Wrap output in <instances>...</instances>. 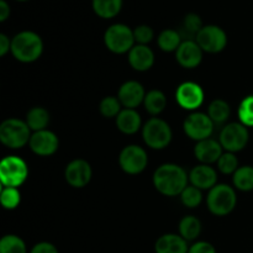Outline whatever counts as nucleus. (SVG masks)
Instances as JSON below:
<instances>
[{
	"label": "nucleus",
	"instance_id": "nucleus-1",
	"mask_svg": "<svg viewBox=\"0 0 253 253\" xmlns=\"http://www.w3.org/2000/svg\"><path fill=\"white\" fill-rule=\"evenodd\" d=\"M188 178L183 167L174 163H165L156 169L153 185L166 197H177L188 187Z\"/></svg>",
	"mask_w": 253,
	"mask_h": 253
},
{
	"label": "nucleus",
	"instance_id": "nucleus-2",
	"mask_svg": "<svg viewBox=\"0 0 253 253\" xmlns=\"http://www.w3.org/2000/svg\"><path fill=\"white\" fill-rule=\"evenodd\" d=\"M43 52V42L37 34L32 31H22L15 35L11 40V53L22 63L37 61Z\"/></svg>",
	"mask_w": 253,
	"mask_h": 253
},
{
	"label": "nucleus",
	"instance_id": "nucleus-3",
	"mask_svg": "<svg viewBox=\"0 0 253 253\" xmlns=\"http://www.w3.org/2000/svg\"><path fill=\"white\" fill-rule=\"evenodd\" d=\"M31 130L26 121L19 119H7L0 125V141L6 147L17 150L30 142Z\"/></svg>",
	"mask_w": 253,
	"mask_h": 253
},
{
	"label": "nucleus",
	"instance_id": "nucleus-4",
	"mask_svg": "<svg viewBox=\"0 0 253 253\" xmlns=\"http://www.w3.org/2000/svg\"><path fill=\"white\" fill-rule=\"evenodd\" d=\"M208 208L216 216H225L234 211L237 204L236 192L227 184H216L208 195Z\"/></svg>",
	"mask_w": 253,
	"mask_h": 253
},
{
	"label": "nucleus",
	"instance_id": "nucleus-5",
	"mask_svg": "<svg viewBox=\"0 0 253 253\" xmlns=\"http://www.w3.org/2000/svg\"><path fill=\"white\" fill-rule=\"evenodd\" d=\"M29 175L26 162L17 156H6L0 163V180L4 187L19 188Z\"/></svg>",
	"mask_w": 253,
	"mask_h": 253
},
{
	"label": "nucleus",
	"instance_id": "nucleus-6",
	"mask_svg": "<svg viewBox=\"0 0 253 253\" xmlns=\"http://www.w3.org/2000/svg\"><path fill=\"white\" fill-rule=\"evenodd\" d=\"M142 137L146 145L152 150H163L172 141V130L165 120L152 118L143 126Z\"/></svg>",
	"mask_w": 253,
	"mask_h": 253
},
{
	"label": "nucleus",
	"instance_id": "nucleus-7",
	"mask_svg": "<svg viewBox=\"0 0 253 253\" xmlns=\"http://www.w3.org/2000/svg\"><path fill=\"white\" fill-rule=\"evenodd\" d=\"M104 42L109 51L123 54L130 52L135 46L133 31L124 24L111 25L104 35Z\"/></svg>",
	"mask_w": 253,
	"mask_h": 253
},
{
	"label": "nucleus",
	"instance_id": "nucleus-8",
	"mask_svg": "<svg viewBox=\"0 0 253 253\" xmlns=\"http://www.w3.org/2000/svg\"><path fill=\"white\" fill-rule=\"evenodd\" d=\"M250 133L246 126L241 123L227 124L220 132L219 142L226 152H239L249 143Z\"/></svg>",
	"mask_w": 253,
	"mask_h": 253
},
{
	"label": "nucleus",
	"instance_id": "nucleus-9",
	"mask_svg": "<svg viewBox=\"0 0 253 253\" xmlns=\"http://www.w3.org/2000/svg\"><path fill=\"white\" fill-rule=\"evenodd\" d=\"M148 157L146 151L137 145H128L119 156V165L127 174H138L147 167Z\"/></svg>",
	"mask_w": 253,
	"mask_h": 253
},
{
	"label": "nucleus",
	"instance_id": "nucleus-10",
	"mask_svg": "<svg viewBox=\"0 0 253 253\" xmlns=\"http://www.w3.org/2000/svg\"><path fill=\"white\" fill-rule=\"evenodd\" d=\"M214 125L215 124L207 114L193 113L184 120L183 128L188 137L199 142V141L210 138L214 131Z\"/></svg>",
	"mask_w": 253,
	"mask_h": 253
},
{
	"label": "nucleus",
	"instance_id": "nucleus-11",
	"mask_svg": "<svg viewBox=\"0 0 253 253\" xmlns=\"http://www.w3.org/2000/svg\"><path fill=\"white\" fill-rule=\"evenodd\" d=\"M197 43L208 53H219L226 47L227 36L224 30L215 25L204 26L197 36Z\"/></svg>",
	"mask_w": 253,
	"mask_h": 253
},
{
	"label": "nucleus",
	"instance_id": "nucleus-12",
	"mask_svg": "<svg viewBox=\"0 0 253 253\" xmlns=\"http://www.w3.org/2000/svg\"><path fill=\"white\" fill-rule=\"evenodd\" d=\"M175 100L185 110H195L204 103V90L194 82H184L175 91Z\"/></svg>",
	"mask_w": 253,
	"mask_h": 253
},
{
	"label": "nucleus",
	"instance_id": "nucleus-13",
	"mask_svg": "<svg viewBox=\"0 0 253 253\" xmlns=\"http://www.w3.org/2000/svg\"><path fill=\"white\" fill-rule=\"evenodd\" d=\"M29 145L32 152L36 153L37 156L47 157L57 152L59 147V141L54 132L49 130H42L32 133Z\"/></svg>",
	"mask_w": 253,
	"mask_h": 253
},
{
	"label": "nucleus",
	"instance_id": "nucleus-14",
	"mask_svg": "<svg viewBox=\"0 0 253 253\" xmlns=\"http://www.w3.org/2000/svg\"><path fill=\"white\" fill-rule=\"evenodd\" d=\"M91 167L86 161L74 160L68 163L64 170L67 183L73 188H84L91 179Z\"/></svg>",
	"mask_w": 253,
	"mask_h": 253
},
{
	"label": "nucleus",
	"instance_id": "nucleus-15",
	"mask_svg": "<svg viewBox=\"0 0 253 253\" xmlns=\"http://www.w3.org/2000/svg\"><path fill=\"white\" fill-rule=\"evenodd\" d=\"M145 88L136 81L125 82L119 89L118 98L125 109H135L145 100Z\"/></svg>",
	"mask_w": 253,
	"mask_h": 253
},
{
	"label": "nucleus",
	"instance_id": "nucleus-16",
	"mask_svg": "<svg viewBox=\"0 0 253 253\" xmlns=\"http://www.w3.org/2000/svg\"><path fill=\"white\" fill-rule=\"evenodd\" d=\"M203 49L197 41H183L175 51V58L182 67L188 69L195 68L203 61Z\"/></svg>",
	"mask_w": 253,
	"mask_h": 253
},
{
	"label": "nucleus",
	"instance_id": "nucleus-17",
	"mask_svg": "<svg viewBox=\"0 0 253 253\" xmlns=\"http://www.w3.org/2000/svg\"><path fill=\"white\" fill-rule=\"evenodd\" d=\"M222 146L214 138H207L197 142L194 147V155L202 165H211L217 162L222 156Z\"/></svg>",
	"mask_w": 253,
	"mask_h": 253
},
{
	"label": "nucleus",
	"instance_id": "nucleus-18",
	"mask_svg": "<svg viewBox=\"0 0 253 253\" xmlns=\"http://www.w3.org/2000/svg\"><path fill=\"white\" fill-rule=\"evenodd\" d=\"M128 63L135 71L146 72L155 63V53L146 44H135L128 52Z\"/></svg>",
	"mask_w": 253,
	"mask_h": 253
},
{
	"label": "nucleus",
	"instance_id": "nucleus-19",
	"mask_svg": "<svg viewBox=\"0 0 253 253\" xmlns=\"http://www.w3.org/2000/svg\"><path fill=\"white\" fill-rule=\"evenodd\" d=\"M189 180L192 185L199 188L200 190L211 189L217 182L216 170L209 165H199L190 170Z\"/></svg>",
	"mask_w": 253,
	"mask_h": 253
},
{
	"label": "nucleus",
	"instance_id": "nucleus-20",
	"mask_svg": "<svg viewBox=\"0 0 253 253\" xmlns=\"http://www.w3.org/2000/svg\"><path fill=\"white\" fill-rule=\"evenodd\" d=\"M188 241L180 235L166 234L156 241V253H188Z\"/></svg>",
	"mask_w": 253,
	"mask_h": 253
},
{
	"label": "nucleus",
	"instance_id": "nucleus-21",
	"mask_svg": "<svg viewBox=\"0 0 253 253\" xmlns=\"http://www.w3.org/2000/svg\"><path fill=\"white\" fill-rule=\"evenodd\" d=\"M116 126L126 135H133L141 128V116L135 109H123L116 116Z\"/></svg>",
	"mask_w": 253,
	"mask_h": 253
},
{
	"label": "nucleus",
	"instance_id": "nucleus-22",
	"mask_svg": "<svg viewBox=\"0 0 253 253\" xmlns=\"http://www.w3.org/2000/svg\"><path fill=\"white\" fill-rule=\"evenodd\" d=\"M203 22L199 15L197 14H188L183 20L180 29L178 32L182 36L183 41H195L198 34L203 29Z\"/></svg>",
	"mask_w": 253,
	"mask_h": 253
},
{
	"label": "nucleus",
	"instance_id": "nucleus-23",
	"mask_svg": "<svg viewBox=\"0 0 253 253\" xmlns=\"http://www.w3.org/2000/svg\"><path fill=\"white\" fill-rule=\"evenodd\" d=\"M49 123V114L48 111L41 106H35L27 113L26 124L30 130L37 132V131L46 130L47 125Z\"/></svg>",
	"mask_w": 253,
	"mask_h": 253
},
{
	"label": "nucleus",
	"instance_id": "nucleus-24",
	"mask_svg": "<svg viewBox=\"0 0 253 253\" xmlns=\"http://www.w3.org/2000/svg\"><path fill=\"white\" fill-rule=\"evenodd\" d=\"M143 104H145V108L148 114L153 116L160 115L167 106V98H166L163 91L153 89V90L146 93Z\"/></svg>",
	"mask_w": 253,
	"mask_h": 253
},
{
	"label": "nucleus",
	"instance_id": "nucleus-25",
	"mask_svg": "<svg viewBox=\"0 0 253 253\" xmlns=\"http://www.w3.org/2000/svg\"><path fill=\"white\" fill-rule=\"evenodd\" d=\"M202 232V222L198 217L188 215L179 222V235L185 241H194Z\"/></svg>",
	"mask_w": 253,
	"mask_h": 253
},
{
	"label": "nucleus",
	"instance_id": "nucleus-26",
	"mask_svg": "<svg viewBox=\"0 0 253 253\" xmlns=\"http://www.w3.org/2000/svg\"><path fill=\"white\" fill-rule=\"evenodd\" d=\"M123 0H93L94 12L103 19H111L120 12Z\"/></svg>",
	"mask_w": 253,
	"mask_h": 253
},
{
	"label": "nucleus",
	"instance_id": "nucleus-27",
	"mask_svg": "<svg viewBox=\"0 0 253 253\" xmlns=\"http://www.w3.org/2000/svg\"><path fill=\"white\" fill-rule=\"evenodd\" d=\"M158 46L162 51L165 52H174L179 48V46L182 44L183 39L180 36V34L175 30L167 29L165 31H162L158 36Z\"/></svg>",
	"mask_w": 253,
	"mask_h": 253
},
{
	"label": "nucleus",
	"instance_id": "nucleus-28",
	"mask_svg": "<svg viewBox=\"0 0 253 253\" xmlns=\"http://www.w3.org/2000/svg\"><path fill=\"white\" fill-rule=\"evenodd\" d=\"M230 105L222 99H215L208 108V115L214 124H224L230 118Z\"/></svg>",
	"mask_w": 253,
	"mask_h": 253
},
{
	"label": "nucleus",
	"instance_id": "nucleus-29",
	"mask_svg": "<svg viewBox=\"0 0 253 253\" xmlns=\"http://www.w3.org/2000/svg\"><path fill=\"white\" fill-rule=\"evenodd\" d=\"M234 185L242 192L253 190V167L252 166H244L239 167V169L234 173Z\"/></svg>",
	"mask_w": 253,
	"mask_h": 253
},
{
	"label": "nucleus",
	"instance_id": "nucleus-30",
	"mask_svg": "<svg viewBox=\"0 0 253 253\" xmlns=\"http://www.w3.org/2000/svg\"><path fill=\"white\" fill-rule=\"evenodd\" d=\"M24 240L16 235H5L0 240V253H26Z\"/></svg>",
	"mask_w": 253,
	"mask_h": 253
},
{
	"label": "nucleus",
	"instance_id": "nucleus-31",
	"mask_svg": "<svg viewBox=\"0 0 253 253\" xmlns=\"http://www.w3.org/2000/svg\"><path fill=\"white\" fill-rule=\"evenodd\" d=\"M180 200H182V204L184 207L194 209V208L199 207L203 200L202 190L194 185H188L180 194Z\"/></svg>",
	"mask_w": 253,
	"mask_h": 253
},
{
	"label": "nucleus",
	"instance_id": "nucleus-32",
	"mask_svg": "<svg viewBox=\"0 0 253 253\" xmlns=\"http://www.w3.org/2000/svg\"><path fill=\"white\" fill-rule=\"evenodd\" d=\"M99 110H100L101 115L104 118H116V116L120 114L121 109V103L119 100V98L115 96H105L103 100L99 104Z\"/></svg>",
	"mask_w": 253,
	"mask_h": 253
},
{
	"label": "nucleus",
	"instance_id": "nucleus-33",
	"mask_svg": "<svg viewBox=\"0 0 253 253\" xmlns=\"http://www.w3.org/2000/svg\"><path fill=\"white\" fill-rule=\"evenodd\" d=\"M0 200H1V205L6 210L16 209L21 202V194L17 188L4 187L0 195Z\"/></svg>",
	"mask_w": 253,
	"mask_h": 253
},
{
	"label": "nucleus",
	"instance_id": "nucleus-34",
	"mask_svg": "<svg viewBox=\"0 0 253 253\" xmlns=\"http://www.w3.org/2000/svg\"><path fill=\"white\" fill-rule=\"evenodd\" d=\"M239 119L246 127H253V95L246 96L240 103Z\"/></svg>",
	"mask_w": 253,
	"mask_h": 253
},
{
	"label": "nucleus",
	"instance_id": "nucleus-35",
	"mask_svg": "<svg viewBox=\"0 0 253 253\" xmlns=\"http://www.w3.org/2000/svg\"><path fill=\"white\" fill-rule=\"evenodd\" d=\"M217 168L224 174H234L239 169V161L235 153L225 152L217 161Z\"/></svg>",
	"mask_w": 253,
	"mask_h": 253
},
{
	"label": "nucleus",
	"instance_id": "nucleus-36",
	"mask_svg": "<svg viewBox=\"0 0 253 253\" xmlns=\"http://www.w3.org/2000/svg\"><path fill=\"white\" fill-rule=\"evenodd\" d=\"M133 36H135L136 43L146 44L147 46V43H150L152 41L155 34H153V30L150 26H147V25H140V26H137L133 30Z\"/></svg>",
	"mask_w": 253,
	"mask_h": 253
},
{
	"label": "nucleus",
	"instance_id": "nucleus-37",
	"mask_svg": "<svg viewBox=\"0 0 253 253\" xmlns=\"http://www.w3.org/2000/svg\"><path fill=\"white\" fill-rule=\"evenodd\" d=\"M188 253H216V250L211 244L207 241L195 242L194 245L189 247Z\"/></svg>",
	"mask_w": 253,
	"mask_h": 253
},
{
	"label": "nucleus",
	"instance_id": "nucleus-38",
	"mask_svg": "<svg viewBox=\"0 0 253 253\" xmlns=\"http://www.w3.org/2000/svg\"><path fill=\"white\" fill-rule=\"evenodd\" d=\"M30 253H58V250L56 249L54 245L49 244V242H40L32 247Z\"/></svg>",
	"mask_w": 253,
	"mask_h": 253
},
{
	"label": "nucleus",
	"instance_id": "nucleus-39",
	"mask_svg": "<svg viewBox=\"0 0 253 253\" xmlns=\"http://www.w3.org/2000/svg\"><path fill=\"white\" fill-rule=\"evenodd\" d=\"M9 51H11V41L4 34H0V56L4 57Z\"/></svg>",
	"mask_w": 253,
	"mask_h": 253
},
{
	"label": "nucleus",
	"instance_id": "nucleus-40",
	"mask_svg": "<svg viewBox=\"0 0 253 253\" xmlns=\"http://www.w3.org/2000/svg\"><path fill=\"white\" fill-rule=\"evenodd\" d=\"M10 15V6L5 0H0V21H5Z\"/></svg>",
	"mask_w": 253,
	"mask_h": 253
},
{
	"label": "nucleus",
	"instance_id": "nucleus-41",
	"mask_svg": "<svg viewBox=\"0 0 253 253\" xmlns=\"http://www.w3.org/2000/svg\"><path fill=\"white\" fill-rule=\"evenodd\" d=\"M17 1H26V0H17Z\"/></svg>",
	"mask_w": 253,
	"mask_h": 253
}]
</instances>
